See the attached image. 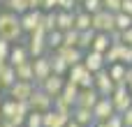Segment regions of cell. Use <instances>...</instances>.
Masks as SVG:
<instances>
[{"mask_svg": "<svg viewBox=\"0 0 132 127\" xmlns=\"http://www.w3.org/2000/svg\"><path fill=\"white\" fill-rule=\"evenodd\" d=\"M0 37L7 42H19L23 37V25H21V16L14 12H0Z\"/></svg>", "mask_w": 132, "mask_h": 127, "instance_id": "obj_1", "label": "cell"}, {"mask_svg": "<svg viewBox=\"0 0 132 127\" xmlns=\"http://www.w3.org/2000/svg\"><path fill=\"white\" fill-rule=\"evenodd\" d=\"M67 81L77 83L81 90H84V88H95V74H93L84 62L70 67V72H67Z\"/></svg>", "mask_w": 132, "mask_h": 127, "instance_id": "obj_2", "label": "cell"}, {"mask_svg": "<svg viewBox=\"0 0 132 127\" xmlns=\"http://www.w3.org/2000/svg\"><path fill=\"white\" fill-rule=\"evenodd\" d=\"M46 30L44 28H37L32 35H30V39H28V53H30V60H35V58H42V56H49V46H46Z\"/></svg>", "mask_w": 132, "mask_h": 127, "instance_id": "obj_3", "label": "cell"}, {"mask_svg": "<svg viewBox=\"0 0 132 127\" xmlns=\"http://www.w3.org/2000/svg\"><path fill=\"white\" fill-rule=\"evenodd\" d=\"M111 102L116 106V113H125L128 109H132V93L128 86H116L114 95H111Z\"/></svg>", "mask_w": 132, "mask_h": 127, "instance_id": "obj_4", "label": "cell"}, {"mask_svg": "<svg viewBox=\"0 0 132 127\" xmlns=\"http://www.w3.org/2000/svg\"><path fill=\"white\" fill-rule=\"evenodd\" d=\"M93 28L97 32H114L116 30V14H111L107 9L93 14Z\"/></svg>", "mask_w": 132, "mask_h": 127, "instance_id": "obj_5", "label": "cell"}, {"mask_svg": "<svg viewBox=\"0 0 132 127\" xmlns=\"http://www.w3.org/2000/svg\"><path fill=\"white\" fill-rule=\"evenodd\" d=\"M42 19H44V12H42V9H28L26 14H21L23 32H26V35H32L37 28H42Z\"/></svg>", "mask_w": 132, "mask_h": 127, "instance_id": "obj_6", "label": "cell"}, {"mask_svg": "<svg viewBox=\"0 0 132 127\" xmlns=\"http://www.w3.org/2000/svg\"><path fill=\"white\" fill-rule=\"evenodd\" d=\"M95 90L100 93V97H111V95H114L116 83H114V79L109 76V69H107V67L95 74Z\"/></svg>", "mask_w": 132, "mask_h": 127, "instance_id": "obj_7", "label": "cell"}, {"mask_svg": "<svg viewBox=\"0 0 132 127\" xmlns=\"http://www.w3.org/2000/svg\"><path fill=\"white\" fill-rule=\"evenodd\" d=\"M35 90H37L35 83H30V81H16L9 88V97L16 99V102H30V97H32Z\"/></svg>", "mask_w": 132, "mask_h": 127, "instance_id": "obj_8", "label": "cell"}, {"mask_svg": "<svg viewBox=\"0 0 132 127\" xmlns=\"http://www.w3.org/2000/svg\"><path fill=\"white\" fill-rule=\"evenodd\" d=\"M32 67H35V86L44 83V81L53 74V69H51V56L35 58V60H32Z\"/></svg>", "mask_w": 132, "mask_h": 127, "instance_id": "obj_9", "label": "cell"}, {"mask_svg": "<svg viewBox=\"0 0 132 127\" xmlns=\"http://www.w3.org/2000/svg\"><path fill=\"white\" fill-rule=\"evenodd\" d=\"M30 109L32 111H39V113H46V111H51L53 109V97L51 95H46L42 88H37L35 93H32V97H30Z\"/></svg>", "mask_w": 132, "mask_h": 127, "instance_id": "obj_10", "label": "cell"}, {"mask_svg": "<svg viewBox=\"0 0 132 127\" xmlns=\"http://www.w3.org/2000/svg\"><path fill=\"white\" fill-rule=\"evenodd\" d=\"M65 83H67V76H58V74H51L44 83H39L37 88H42L46 95H51V97H58V95H63V90H65Z\"/></svg>", "mask_w": 132, "mask_h": 127, "instance_id": "obj_11", "label": "cell"}, {"mask_svg": "<svg viewBox=\"0 0 132 127\" xmlns=\"http://www.w3.org/2000/svg\"><path fill=\"white\" fill-rule=\"evenodd\" d=\"M53 53H58L70 67H74V65H79V62H84V56H86V51H81L79 46H60L58 51H53Z\"/></svg>", "mask_w": 132, "mask_h": 127, "instance_id": "obj_12", "label": "cell"}, {"mask_svg": "<svg viewBox=\"0 0 132 127\" xmlns=\"http://www.w3.org/2000/svg\"><path fill=\"white\" fill-rule=\"evenodd\" d=\"M114 113H116V106H114L111 97H100V102H97V104H95V109H93L95 123H100V120H109Z\"/></svg>", "mask_w": 132, "mask_h": 127, "instance_id": "obj_13", "label": "cell"}, {"mask_svg": "<svg viewBox=\"0 0 132 127\" xmlns=\"http://www.w3.org/2000/svg\"><path fill=\"white\" fill-rule=\"evenodd\" d=\"M84 65H86L93 74H97V72H102V69L107 67V58H104V53L86 51V56H84Z\"/></svg>", "mask_w": 132, "mask_h": 127, "instance_id": "obj_14", "label": "cell"}, {"mask_svg": "<svg viewBox=\"0 0 132 127\" xmlns=\"http://www.w3.org/2000/svg\"><path fill=\"white\" fill-rule=\"evenodd\" d=\"M109 69V76L114 79L116 86H128V76H130V67L125 62H114V65H107Z\"/></svg>", "mask_w": 132, "mask_h": 127, "instance_id": "obj_15", "label": "cell"}, {"mask_svg": "<svg viewBox=\"0 0 132 127\" xmlns=\"http://www.w3.org/2000/svg\"><path fill=\"white\" fill-rule=\"evenodd\" d=\"M100 102V93L95 90V88H84V90H79V99H77V106H81V109H95V104Z\"/></svg>", "mask_w": 132, "mask_h": 127, "instance_id": "obj_16", "label": "cell"}, {"mask_svg": "<svg viewBox=\"0 0 132 127\" xmlns=\"http://www.w3.org/2000/svg\"><path fill=\"white\" fill-rule=\"evenodd\" d=\"M30 60V53H28V46L26 44H12V51H9V65H14V67H19V65H23V62H28Z\"/></svg>", "mask_w": 132, "mask_h": 127, "instance_id": "obj_17", "label": "cell"}, {"mask_svg": "<svg viewBox=\"0 0 132 127\" xmlns=\"http://www.w3.org/2000/svg\"><path fill=\"white\" fill-rule=\"evenodd\" d=\"M70 120H72L70 116H65V113H60L56 109H51V111L44 113V127H67Z\"/></svg>", "mask_w": 132, "mask_h": 127, "instance_id": "obj_18", "label": "cell"}, {"mask_svg": "<svg viewBox=\"0 0 132 127\" xmlns=\"http://www.w3.org/2000/svg\"><path fill=\"white\" fill-rule=\"evenodd\" d=\"M72 120L79 123V125H84V127H93V125H95V116H93V111H90V109H81V106H74V111H72Z\"/></svg>", "mask_w": 132, "mask_h": 127, "instance_id": "obj_19", "label": "cell"}, {"mask_svg": "<svg viewBox=\"0 0 132 127\" xmlns=\"http://www.w3.org/2000/svg\"><path fill=\"white\" fill-rule=\"evenodd\" d=\"M74 19H77V12H63V9H58V30L60 32L74 30Z\"/></svg>", "mask_w": 132, "mask_h": 127, "instance_id": "obj_20", "label": "cell"}, {"mask_svg": "<svg viewBox=\"0 0 132 127\" xmlns=\"http://www.w3.org/2000/svg\"><path fill=\"white\" fill-rule=\"evenodd\" d=\"M111 37H109V32H97L95 35V42H93V49L90 51H97V53H107L109 49H111Z\"/></svg>", "mask_w": 132, "mask_h": 127, "instance_id": "obj_21", "label": "cell"}, {"mask_svg": "<svg viewBox=\"0 0 132 127\" xmlns=\"http://www.w3.org/2000/svg\"><path fill=\"white\" fill-rule=\"evenodd\" d=\"M16 81H19V79H16V67H14V65H7V67L0 69V83H2V88L9 90Z\"/></svg>", "mask_w": 132, "mask_h": 127, "instance_id": "obj_22", "label": "cell"}, {"mask_svg": "<svg viewBox=\"0 0 132 127\" xmlns=\"http://www.w3.org/2000/svg\"><path fill=\"white\" fill-rule=\"evenodd\" d=\"M74 28H77L79 32L90 30V28H93V14H88V12L79 9V12H77V19H74Z\"/></svg>", "mask_w": 132, "mask_h": 127, "instance_id": "obj_23", "label": "cell"}, {"mask_svg": "<svg viewBox=\"0 0 132 127\" xmlns=\"http://www.w3.org/2000/svg\"><path fill=\"white\" fill-rule=\"evenodd\" d=\"M16 79H19V81H30V83H35V67H32V60H28V62H23V65L16 67Z\"/></svg>", "mask_w": 132, "mask_h": 127, "instance_id": "obj_24", "label": "cell"}, {"mask_svg": "<svg viewBox=\"0 0 132 127\" xmlns=\"http://www.w3.org/2000/svg\"><path fill=\"white\" fill-rule=\"evenodd\" d=\"M49 56H51V69H53V74H58V76H67L70 65H67L58 53H49Z\"/></svg>", "mask_w": 132, "mask_h": 127, "instance_id": "obj_25", "label": "cell"}, {"mask_svg": "<svg viewBox=\"0 0 132 127\" xmlns=\"http://www.w3.org/2000/svg\"><path fill=\"white\" fill-rule=\"evenodd\" d=\"M79 90H81V88H79L77 83L67 81V83H65V90H63V95H60V97H63L65 102H70L72 106H77V99H79Z\"/></svg>", "mask_w": 132, "mask_h": 127, "instance_id": "obj_26", "label": "cell"}, {"mask_svg": "<svg viewBox=\"0 0 132 127\" xmlns=\"http://www.w3.org/2000/svg\"><path fill=\"white\" fill-rule=\"evenodd\" d=\"M95 35H97L95 28L84 30V32L79 35V49H81V51H90V49H93V42H95Z\"/></svg>", "mask_w": 132, "mask_h": 127, "instance_id": "obj_27", "label": "cell"}, {"mask_svg": "<svg viewBox=\"0 0 132 127\" xmlns=\"http://www.w3.org/2000/svg\"><path fill=\"white\" fill-rule=\"evenodd\" d=\"M2 2H5V7H7V12H14V14H19V16L30 9L28 0H2Z\"/></svg>", "mask_w": 132, "mask_h": 127, "instance_id": "obj_28", "label": "cell"}, {"mask_svg": "<svg viewBox=\"0 0 132 127\" xmlns=\"http://www.w3.org/2000/svg\"><path fill=\"white\" fill-rule=\"evenodd\" d=\"M42 28H44L46 32H53V30H58V9H56V12H44Z\"/></svg>", "mask_w": 132, "mask_h": 127, "instance_id": "obj_29", "label": "cell"}, {"mask_svg": "<svg viewBox=\"0 0 132 127\" xmlns=\"http://www.w3.org/2000/svg\"><path fill=\"white\" fill-rule=\"evenodd\" d=\"M46 46H49V51H51V53H53V51H58V49L63 46V32H60V30L49 32V35H46Z\"/></svg>", "mask_w": 132, "mask_h": 127, "instance_id": "obj_30", "label": "cell"}, {"mask_svg": "<svg viewBox=\"0 0 132 127\" xmlns=\"http://www.w3.org/2000/svg\"><path fill=\"white\" fill-rule=\"evenodd\" d=\"M130 28H132V16L125 14V12H118V14H116V30L125 32V30H130Z\"/></svg>", "mask_w": 132, "mask_h": 127, "instance_id": "obj_31", "label": "cell"}, {"mask_svg": "<svg viewBox=\"0 0 132 127\" xmlns=\"http://www.w3.org/2000/svg\"><path fill=\"white\" fill-rule=\"evenodd\" d=\"M81 9L88 12V14H97V12L104 9V2H102V0H84V2H81Z\"/></svg>", "mask_w": 132, "mask_h": 127, "instance_id": "obj_32", "label": "cell"}, {"mask_svg": "<svg viewBox=\"0 0 132 127\" xmlns=\"http://www.w3.org/2000/svg\"><path fill=\"white\" fill-rule=\"evenodd\" d=\"M23 127H44V113H39V111H30Z\"/></svg>", "mask_w": 132, "mask_h": 127, "instance_id": "obj_33", "label": "cell"}, {"mask_svg": "<svg viewBox=\"0 0 132 127\" xmlns=\"http://www.w3.org/2000/svg\"><path fill=\"white\" fill-rule=\"evenodd\" d=\"M79 30L74 28V30H67V32H63V46H79Z\"/></svg>", "mask_w": 132, "mask_h": 127, "instance_id": "obj_34", "label": "cell"}, {"mask_svg": "<svg viewBox=\"0 0 132 127\" xmlns=\"http://www.w3.org/2000/svg\"><path fill=\"white\" fill-rule=\"evenodd\" d=\"M102 2H104V9L111 12V14H118L121 7H123V0H102Z\"/></svg>", "mask_w": 132, "mask_h": 127, "instance_id": "obj_35", "label": "cell"}, {"mask_svg": "<svg viewBox=\"0 0 132 127\" xmlns=\"http://www.w3.org/2000/svg\"><path fill=\"white\" fill-rule=\"evenodd\" d=\"M9 51H12V42L0 37V60H9Z\"/></svg>", "mask_w": 132, "mask_h": 127, "instance_id": "obj_36", "label": "cell"}, {"mask_svg": "<svg viewBox=\"0 0 132 127\" xmlns=\"http://www.w3.org/2000/svg\"><path fill=\"white\" fill-rule=\"evenodd\" d=\"M77 0H58V9L63 12H77Z\"/></svg>", "mask_w": 132, "mask_h": 127, "instance_id": "obj_37", "label": "cell"}, {"mask_svg": "<svg viewBox=\"0 0 132 127\" xmlns=\"http://www.w3.org/2000/svg\"><path fill=\"white\" fill-rule=\"evenodd\" d=\"M107 123H109V127H125V120H123V113H114V116H111V118H109Z\"/></svg>", "mask_w": 132, "mask_h": 127, "instance_id": "obj_38", "label": "cell"}, {"mask_svg": "<svg viewBox=\"0 0 132 127\" xmlns=\"http://www.w3.org/2000/svg\"><path fill=\"white\" fill-rule=\"evenodd\" d=\"M58 9V0H42V12H56Z\"/></svg>", "mask_w": 132, "mask_h": 127, "instance_id": "obj_39", "label": "cell"}, {"mask_svg": "<svg viewBox=\"0 0 132 127\" xmlns=\"http://www.w3.org/2000/svg\"><path fill=\"white\" fill-rule=\"evenodd\" d=\"M121 12H125V14H130V16H132V0H123Z\"/></svg>", "mask_w": 132, "mask_h": 127, "instance_id": "obj_40", "label": "cell"}, {"mask_svg": "<svg viewBox=\"0 0 132 127\" xmlns=\"http://www.w3.org/2000/svg\"><path fill=\"white\" fill-rule=\"evenodd\" d=\"M123 120H125V127H132V109H128L123 113Z\"/></svg>", "mask_w": 132, "mask_h": 127, "instance_id": "obj_41", "label": "cell"}, {"mask_svg": "<svg viewBox=\"0 0 132 127\" xmlns=\"http://www.w3.org/2000/svg\"><path fill=\"white\" fill-rule=\"evenodd\" d=\"M30 9H42V0H28Z\"/></svg>", "mask_w": 132, "mask_h": 127, "instance_id": "obj_42", "label": "cell"}, {"mask_svg": "<svg viewBox=\"0 0 132 127\" xmlns=\"http://www.w3.org/2000/svg\"><path fill=\"white\" fill-rule=\"evenodd\" d=\"M93 127H109V123H107V120H100V123H95Z\"/></svg>", "mask_w": 132, "mask_h": 127, "instance_id": "obj_43", "label": "cell"}, {"mask_svg": "<svg viewBox=\"0 0 132 127\" xmlns=\"http://www.w3.org/2000/svg\"><path fill=\"white\" fill-rule=\"evenodd\" d=\"M0 127H16V125H14V123H9V120H2V123H0Z\"/></svg>", "mask_w": 132, "mask_h": 127, "instance_id": "obj_44", "label": "cell"}, {"mask_svg": "<svg viewBox=\"0 0 132 127\" xmlns=\"http://www.w3.org/2000/svg\"><path fill=\"white\" fill-rule=\"evenodd\" d=\"M128 88H130V93H132V67H130V76H128Z\"/></svg>", "mask_w": 132, "mask_h": 127, "instance_id": "obj_45", "label": "cell"}, {"mask_svg": "<svg viewBox=\"0 0 132 127\" xmlns=\"http://www.w3.org/2000/svg\"><path fill=\"white\" fill-rule=\"evenodd\" d=\"M67 127H84V125H79V123H74V120H70V123H67Z\"/></svg>", "mask_w": 132, "mask_h": 127, "instance_id": "obj_46", "label": "cell"}, {"mask_svg": "<svg viewBox=\"0 0 132 127\" xmlns=\"http://www.w3.org/2000/svg\"><path fill=\"white\" fill-rule=\"evenodd\" d=\"M7 65H9V60H0V69H2V67H7Z\"/></svg>", "mask_w": 132, "mask_h": 127, "instance_id": "obj_47", "label": "cell"}, {"mask_svg": "<svg viewBox=\"0 0 132 127\" xmlns=\"http://www.w3.org/2000/svg\"><path fill=\"white\" fill-rule=\"evenodd\" d=\"M2 102H5V99H2V97H0V106H2Z\"/></svg>", "mask_w": 132, "mask_h": 127, "instance_id": "obj_48", "label": "cell"}, {"mask_svg": "<svg viewBox=\"0 0 132 127\" xmlns=\"http://www.w3.org/2000/svg\"><path fill=\"white\" fill-rule=\"evenodd\" d=\"M0 123H2V113H0Z\"/></svg>", "mask_w": 132, "mask_h": 127, "instance_id": "obj_49", "label": "cell"}, {"mask_svg": "<svg viewBox=\"0 0 132 127\" xmlns=\"http://www.w3.org/2000/svg\"><path fill=\"white\" fill-rule=\"evenodd\" d=\"M0 90H2V83H0Z\"/></svg>", "mask_w": 132, "mask_h": 127, "instance_id": "obj_50", "label": "cell"}]
</instances>
